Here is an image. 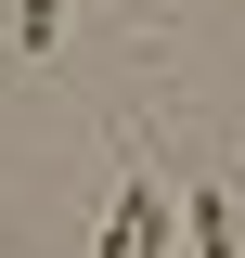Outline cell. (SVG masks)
Listing matches in <instances>:
<instances>
[{
    "label": "cell",
    "instance_id": "6da1fadb",
    "mask_svg": "<svg viewBox=\"0 0 245 258\" xmlns=\"http://www.w3.org/2000/svg\"><path fill=\"white\" fill-rule=\"evenodd\" d=\"M181 245H194V258H245V232H232V194H194V207H181Z\"/></svg>",
    "mask_w": 245,
    "mask_h": 258
},
{
    "label": "cell",
    "instance_id": "7a4b0ae2",
    "mask_svg": "<svg viewBox=\"0 0 245 258\" xmlns=\"http://www.w3.org/2000/svg\"><path fill=\"white\" fill-rule=\"evenodd\" d=\"M52 39H65V0H13V64H39Z\"/></svg>",
    "mask_w": 245,
    "mask_h": 258
}]
</instances>
